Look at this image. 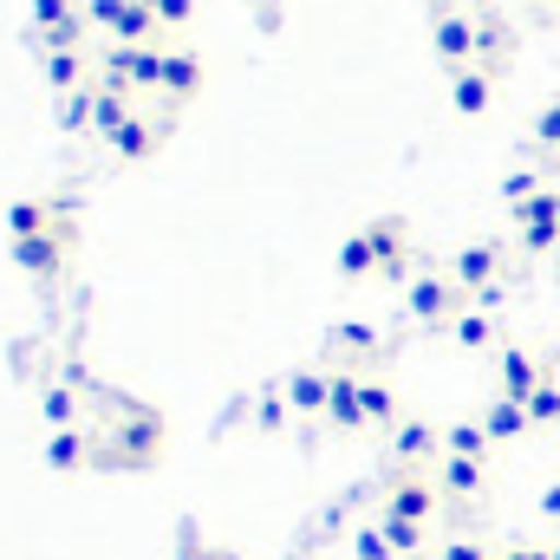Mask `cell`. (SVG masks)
I'll use <instances>...</instances> for the list:
<instances>
[{
  "label": "cell",
  "instance_id": "cell-3",
  "mask_svg": "<svg viewBox=\"0 0 560 560\" xmlns=\"http://www.w3.org/2000/svg\"><path fill=\"white\" fill-rule=\"evenodd\" d=\"M456 105H463V112H482V105H489V85H482V79L469 72V79L456 85Z\"/></svg>",
  "mask_w": 560,
  "mask_h": 560
},
{
  "label": "cell",
  "instance_id": "cell-4",
  "mask_svg": "<svg viewBox=\"0 0 560 560\" xmlns=\"http://www.w3.org/2000/svg\"><path fill=\"white\" fill-rule=\"evenodd\" d=\"M436 46H443V52H463V46H469L463 20H443V26H436Z\"/></svg>",
  "mask_w": 560,
  "mask_h": 560
},
{
  "label": "cell",
  "instance_id": "cell-1",
  "mask_svg": "<svg viewBox=\"0 0 560 560\" xmlns=\"http://www.w3.org/2000/svg\"><path fill=\"white\" fill-rule=\"evenodd\" d=\"M92 13H98V20H105L112 33H143V13L131 7V0H98Z\"/></svg>",
  "mask_w": 560,
  "mask_h": 560
},
{
  "label": "cell",
  "instance_id": "cell-6",
  "mask_svg": "<svg viewBox=\"0 0 560 560\" xmlns=\"http://www.w3.org/2000/svg\"><path fill=\"white\" fill-rule=\"evenodd\" d=\"M541 131H548V138H560V105L548 112V125H541Z\"/></svg>",
  "mask_w": 560,
  "mask_h": 560
},
{
  "label": "cell",
  "instance_id": "cell-2",
  "mask_svg": "<svg viewBox=\"0 0 560 560\" xmlns=\"http://www.w3.org/2000/svg\"><path fill=\"white\" fill-rule=\"evenodd\" d=\"M163 85H170V92H196V59H189V52L163 59Z\"/></svg>",
  "mask_w": 560,
  "mask_h": 560
},
{
  "label": "cell",
  "instance_id": "cell-5",
  "mask_svg": "<svg viewBox=\"0 0 560 560\" xmlns=\"http://www.w3.org/2000/svg\"><path fill=\"white\" fill-rule=\"evenodd\" d=\"M156 13L163 20H189V0H156Z\"/></svg>",
  "mask_w": 560,
  "mask_h": 560
}]
</instances>
